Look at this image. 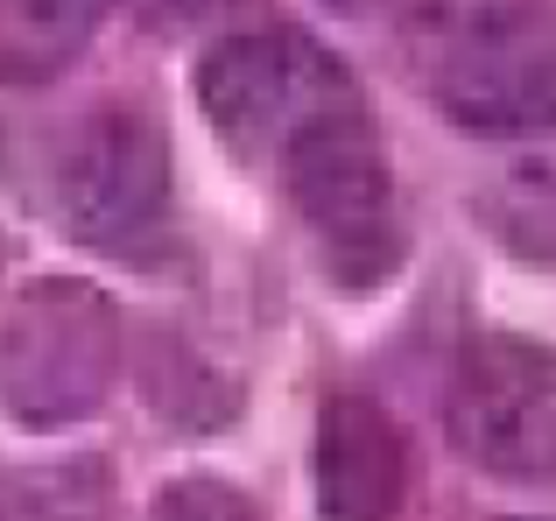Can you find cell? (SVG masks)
<instances>
[{
    "label": "cell",
    "instance_id": "cell-1",
    "mask_svg": "<svg viewBox=\"0 0 556 521\" xmlns=\"http://www.w3.org/2000/svg\"><path fill=\"white\" fill-rule=\"evenodd\" d=\"M198 106L240 163L275 169L296 141L359 113L367 99H359L353 71L317 36H303V28H247V36L212 42V56L198 64Z\"/></svg>",
    "mask_w": 556,
    "mask_h": 521
},
{
    "label": "cell",
    "instance_id": "cell-2",
    "mask_svg": "<svg viewBox=\"0 0 556 521\" xmlns=\"http://www.w3.org/2000/svg\"><path fill=\"white\" fill-rule=\"evenodd\" d=\"M275 183H282L289 212L303 219L325 275L345 296L388 289V275L408 254V233H402V198H394V177H388V155H380L367 106L317 127L311 141H296L275 163Z\"/></svg>",
    "mask_w": 556,
    "mask_h": 521
},
{
    "label": "cell",
    "instance_id": "cell-3",
    "mask_svg": "<svg viewBox=\"0 0 556 521\" xmlns=\"http://www.w3.org/2000/svg\"><path fill=\"white\" fill-rule=\"evenodd\" d=\"M127 359V325L85 282H28L0 317V409L36 430H64L106 402Z\"/></svg>",
    "mask_w": 556,
    "mask_h": 521
},
{
    "label": "cell",
    "instance_id": "cell-4",
    "mask_svg": "<svg viewBox=\"0 0 556 521\" xmlns=\"http://www.w3.org/2000/svg\"><path fill=\"white\" fill-rule=\"evenodd\" d=\"M451 444L493 480H556V345L479 331L451 367Z\"/></svg>",
    "mask_w": 556,
    "mask_h": 521
},
{
    "label": "cell",
    "instance_id": "cell-5",
    "mask_svg": "<svg viewBox=\"0 0 556 521\" xmlns=\"http://www.w3.org/2000/svg\"><path fill=\"white\" fill-rule=\"evenodd\" d=\"M56 226L78 247H135L141 233H155L169 212V141L127 99L92 106L64 135L50 169Z\"/></svg>",
    "mask_w": 556,
    "mask_h": 521
},
{
    "label": "cell",
    "instance_id": "cell-6",
    "mask_svg": "<svg viewBox=\"0 0 556 521\" xmlns=\"http://www.w3.org/2000/svg\"><path fill=\"white\" fill-rule=\"evenodd\" d=\"M430 92L465 135H543L556 127V8H521L515 22L437 50Z\"/></svg>",
    "mask_w": 556,
    "mask_h": 521
},
{
    "label": "cell",
    "instance_id": "cell-7",
    "mask_svg": "<svg viewBox=\"0 0 556 521\" xmlns=\"http://www.w3.org/2000/svg\"><path fill=\"white\" fill-rule=\"evenodd\" d=\"M311 480L325 521H394L408 500V437L374 395H331L317 409Z\"/></svg>",
    "mask_w": 556,
    "mask_h": 521
},
{
    "label": "cell",
    "instance_id": "cell-8",
    "mask_svg": "<svg viewBox=\"0 0 556 521\" xmlns=\"http://www.w3.org/2000/svg\"><path fill=\"white\" fill-rule=\"evenodd\" d=\"M106 0H0V92L50 85L78 64Z\"/></svg>",
    "mask_w": 556,
    "mask_h": 521
},
{
    "label": "cell",
    "instance_id": "cell-9",
    "mask_svg": "<svg viewBox=\"0 0 556 521\" xmlns=\"http://www.w3.org/2000/svg\"><path fill=\"white\" fill-rule=\"evenodd\" d=\"M0 521H106V472L92 458L8 472L0 480Z\"/></svg>",
    "mask_w": 556,
    "mask_h": 521
},
{
    "label": "cell",
    "instance_id": "cell-10",
    "mask_svg": "<svg viewBox=\"0 0 556 521\" xmlns=\"http://www.w3.org/2000/svg\"><path fill=\"white\" fill-rule=\"evenodd\" d=\"M339 14H380V22L408 28L416 42H430V50H451V42L465 36H486V28L515 22L521 8H535V0H331Z\"/></svg>",
    "mask_w": 556,
    "mask_h": 521
},
{
    "label": "cell",
    "instance_id": "cell-11",
    "mask_svg": "<svg viewBox=\"0 0 556 521\" xmlns=\"http://www.w3.org/2000/svg\"><path fill=\"white\" fill-rule=\"evenodd\" d=\"M149 521H268V514L254 508V494H240L226 480H169L155 494Z\"/></svg>",
    "mask_w": 556,
    "mask_h": 521
}]
</instances>
